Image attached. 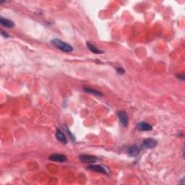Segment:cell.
Masks as SVG:
<instances>
[{"mask_svg":"<svg viewBox=\"0 0 185 185\" xmlns=\"http://www.w3.org/2000/svg\"><path fill=\"white\" fill-rule=\"evenodd\" d=\"M84 91L86 93H91V94H94L95 95H98V96H102V95H103V94L101 93L94 90V89L90 88V87H84Z\"/></svg>","mask_w":185,"mask_h":185,"instance_id":"7c38bea8","label":"cell"},{"mask_svg":"<svg viewBox=\"0 0 185 185\" xmlns=\"http://www.w3.org/2000/svg\"><path fill=\"white\" fill-rule=\"evenodd\" d=\"M141 147H139L137 145H132L128 149V154L131 157H136L140 154V151H141Z\"/></svg>","mask_w":185,"mask_h":185,"instance_id":"8992f818","label":"cell"},{"mask_svg":"<svg viewBox=\"0 0 185 185\" xmlns=\"http://www.w3.org/2000/svg\"><path fill=\"white\" fill-rule=\"evenodd\" d=\"M87 47L88 48V49L91 51V52L93 53L96 54H104V52L99 49V48H96V46H95L93 44H91L90 42H87L86 43Z\"/></svg>","mask_w":185,"mask_h":185,"instance_id":"8fae6325","label":"cell"},{"mask_svg":"<svg viewBox=\"0 0 185 185\" xmlns=\"http://www.w3.org/2000/svg\"><path fill=\"white\" fill-rule=\"evenodd\" d=\"M48 159H49L50 161L59 163H64L67 160V157H66L65 155L58 154V153H54V154L51 155L49 158H48Z\"/></svg>","mask_w":185,"mask_h":185,"instance_id":"5b68a950","label":"cell"},{"mask_svg":"<svg viewBox=\"0 0 185 185\" xmlns=\"http://www.w3.org/2000/svg\"><path fill=\"white\" fill-rule=\"evenodd\" d=\"M137 129L139 130V131H142V132L151 131V130H153V127H152L151 124L146 123L145 122H141L137 124Z\"/></svg>","mask_w":185,"mask_h":185,"instance_id":"ba28073f","label":"cell"},{"mask_svg":"<svg viewBox=\"0 0 185 185\" xmlns=\"http://www.w3.org/2000/svg\"><path fill=\"white\" fill-rule=\"evenodd\" d=\"M66 130H67V133H68V135H69V137H70V138H71V140H73V141H75V136H74L73 134L71 133V132L69 131V130H68V128L67 127V126H66Z\"/></svg>","mask_w":185,"mask_h":185,"instance_id":"4fadbf2b","label":"cell"},{"mask_svg":"<svg viewBox=\"0 0 185 185\" xmlns=\"http://www.w3.org/2000/svg\"><path fill=\"white\" fill-rule=\"evenodd\" d=\"M176 77L182 81L184 80V75L183 74H180V75L178 74V75H176Z\"/></svg>","mask_w":185,"mask_h":185,"instance_id":"2e32d148","label":"cell"},{"mask_svg":"<svg viewBox=\"0 0 185 185\" xmlns=\"http://www.w3.org/2000/svg\"><path fill=\"white\" fill-rule=\"evenodd\" d=\"M1 35L4 37V38H9L8 34H7V33L5 32V31H4V30H1Z\"/></svg>","mask_w":185,"mask_h":185,"instance_id":"9a60e30c","label":"cell"},{"mask_svg":"<svg viewBox=\"0 0 185 185\" xmlns=\"http://www.w3.org/2000/svg\"><path fill=\"white\" fill-rule=\"evenodd\" d=\"M157 145V141L153 138H148L143 142V146L145 148H153Z\"/></svg>","mask_w":185,"mask_h":185,"instance_id":"52a82bcc","label":"cell"},{"mask_svg":"<svg viewBox=\"0 0 185 185\" xmlns=\"http://www.w3.org/2000/svg\"><path fill=\"white\" fill-rule=\"evenodd\" d=\"M55 135H56V139L59 140L60 143L64 144V145H65V144L67 143V138H66V136L65 135V134L62 132V131H61L59 129L56 130Z\"/></svg>","mask_w":185,"mask_h":185,"instance_id":"9c48e42d","label":"cell"},{"mask_svg":"<svg viewBox=\"0 0 185 185\" xmlns=\"http://www.w3.org/2000/svg\"><path fill=\"white\" fill-rule=\"evenodd\" d=\"M116 72L119 75H123L124 74V69L122 67H117L116 68Z\"/></svg>","mask_w":185,"mask_h":185,"instance_id":"5bb4252c","label":"cell"},{"mask_svg":"<svg viewBox=\"0 0 185 185\" xmlns=\"http://www.w3.org/2000/svg\"><path fill=\"white\" fill-rule=\"evenodd\" d=\"M0 23H1L2 25H3L4 27H6V28H13L15 26V23L14 22L10 20H8V19H6L3 17H0Z\"/></svg>","mask_w":185,"mask_h":185,"instance_id":"30bf717a","label":"cell"},{"mask_svg":"<svg viewBox=\"0 0 185 185\" xmlns=\"http://www.w3.org/2000/svg\"><path fill=\"white\" fill-rule=\"evenodd\" d=\"M80 160L83 163H94L95 162H97L99 159L97 157L94 156V155H80Z\"/></svg>","mask_w":185,"mask_h":185,"instance_id":"3957f363","label":"cell"},{"mask_svg":"<svg viewBox=\"0 0 185 185\" xmlns=\"http://www.w3.org/2000/svg\"><path fill=\"white\" fill-rule=\"evenodd\" d=\"M87 169L93 171H95V172L102 173V174H109V171L106 167L101 165H95L92 163V164L89 165L88 166H87Z\"/></svg>","mask_w":185,"mask_h":185,"instance_id":"7a4b0ae2","label":"cell"},{"mask_svg":"<svg viewBox=\"0 0 185 185\" xmlns=\"http://www.w3.org/2000/svg\"><path fill=\"white\" fill-rule=\"evenodd\" d=\"M52 44L57 48L58 49L61 50L62 52H72L73 51V46H70L69 44H67V43L62 41V40L58 39V38H54V39L52 40Z\"/></svg>","mask_w":185,"mask_h":185,"instance_id":"6da1fadb","label":"cell"},{"mask_svg":"<svg viewBox=\"0 0 185 185\" xmlns=\"http://www.w3.org/2000/svg\"><path fill=\"white\" fill-rule=\"evenodd\" d=\"M117 116L119 119L120 121V123L122 124L124 126H126L128 125V122H129V117H128L127 114L123 111H120L117 113Z\"/></svg>","mask_w":185,"mask_h":185,"instance_id":"277c9868","label":"cell"}]
</instances>
